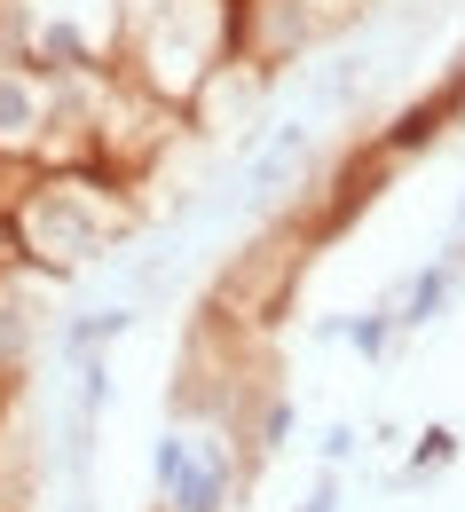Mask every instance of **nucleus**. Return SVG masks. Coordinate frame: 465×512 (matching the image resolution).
Returning <instances> with one entry per match:
<instances>
[{"mask_svg": "<svg viewBox=\"0 0 465 512\" xmlns=\"http://www.w3.org/2000/svg\"><path fill=\"white\" fill-rule=\"evenodd\" d=\"M158 473H166V489H174V505L182 512H213L221 505V473L190 457V442H166L158 449Z\"/></svg>", "mask_w": 465, "mask_h": 512, "instance_id": "obj_1", "label": "nucleus"}, {"mask_svg": "<svg viewBox=\"0 0 465 512\" xmlns=\"http://www.w3.org/2000/svg\"><path fill=\"white\" fill-rule=\"evenodd\" d=\"M465 87H450V95H434V103H418L410 119L395 127V150H410V142H426V134H442V119H450V103H458Z\"/></svg>", "mask_w": 465, "mask_h": 512, "instance_id": "obj_2", "label": "nucleus"}, {"mask_svg": "<svg viewBox=\"0 0 465 512\" xmlns=\"http://www.w3.org/2000/svg\"><path fill=\"white\" fill-rule=\"evenodd\" d=\"M32 134V95L16 79H0V142H24Z\"/></svg>", "mask_w": 465, "mask_h": 512, "instance_id": "obj_3", "label": "nucleus"}, {"mask_svg": "<svg viewBox=\"0 0 465 512\" xmlns=\"http://www.w3.org/2000/svg\"><path fill=\"white\" fill-rule=\"evenodd\" d=\"M434 308H442V276H426V284L410 292V316H434Z\"/></svg>", "mask_w": 465, "mask_h": 512, "instance_id": "obj_4", "label": "nucleus"}]
</instances>
